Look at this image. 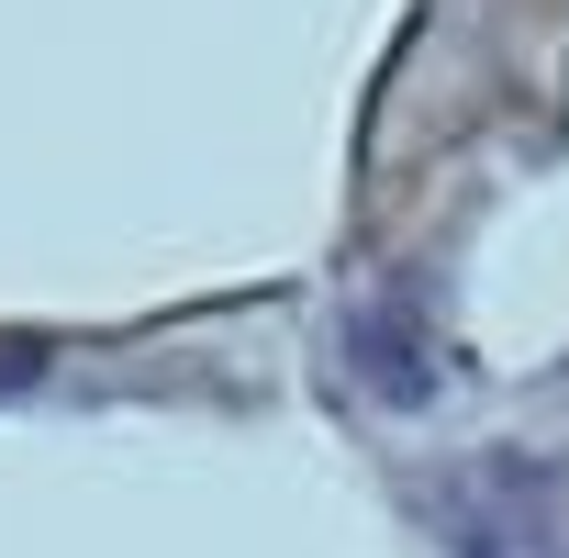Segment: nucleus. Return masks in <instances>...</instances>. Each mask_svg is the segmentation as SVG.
<instances>
[{
    "instance_id": "f257e3e1",
    "label": "nucleus",
    "mask_w": 569,
    "mask_h": 558,
    "mask_svg": "<svg viewBox=\"0 0 569 558\" xmlns=\"http://www.w3.org/2000/svg\"><path fill=\"white\" fill-rule=\"evenodd\" d=\"M347 347H358V369H369V391H380V402H425V391H436L425 347H402V325H391V313H358V336H347Z\"/></svg>"
}]
</instances>
